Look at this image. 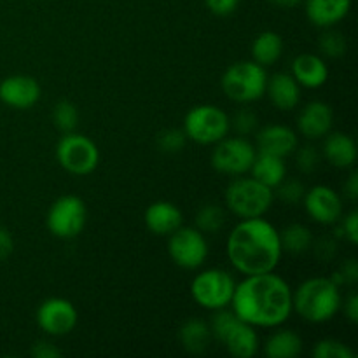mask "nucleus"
<instances>
[{
  "label": "nucleus",
  "mask_w": 358,
  "mask_h": 358,
  "mask_svg": "<svg viewBox=\"0 0 358 358\" xmlns=\"http://www.w3.org/2000/svg\"><path fill=\"white\" fill-rule=\"evenodd\" d=\"M273 3H276L278 7H285V9H292V7L299 6L303 0H271Z\"/></svg>",
  "instance_id": "c03bdc74"
},
{
  "label": "nucleus",
  "mask_w": 358,
  "mask_h": 358,
  "mask_svg": "<svg viewBox=\"0 0 358 358\" xmlns=\"http://www.w3.org/2000/svg\"><path fill=\"white\" fill-rule=\"evenodd\" d=\"M311 248H315L317 257H320L322 261H329L336 252L334 238H320V240L313 241V247Z\"/></svg>",
  "instance_id": "58836bf2"
},
{
  "label": "nucleus",
  "mask_w": 358,
  "mask_h": 358,
  "mask_svg": "<svg viewBox=\"0 0 358 358\" xmlns=\"http://www.w3.org/2000/svg\"><path fill=\"white\" fill-rule=\"evenodd\" d=\"M250 175L261 184L268 185L275 191L287 178L285 157L273 156V154L257 152L254 163L250 166Z\"/></svg>",
  "instance_id": "5701e85b"
},
{
  "label": "nucleus",
  "mask_w": 358,
  "mask_h": 358,
  "mask_svg": "<svg viewBox=\"0 0 358 358\" xmlns=\"http://www.w3.org/2000/svg\"><path fill=\"white\" fill-rule=\"evenodd\" d=\"M87 220L86 203L73 194L59 196L48 210L45 227L59 240H72L83 233Z\"/></svg>",
  "instance_id": "9b49d317"
},
{
  "label": "nucleus",
  "mask_w": 358,
  "mask_h": 358,
  "mask_svg": "<svg viewBox=\"0 0 358 358\" xmlns=\"http://www.w3.org/2000/svg\"><path fill=\"white\" fill-rule=\"evenodd\" d=\"M266 94L269 101L275 105L278 110L289 112L299 105L301 101V86L292 73L289 72H276L271 77L268 76L266 83Z\"/></svg>",
  "instance_id": "aec40b11"
},
{
  "label": "nucleus",
  "mask_w": 358,
  "mask_h": 358,
  "mask_svg": "<svg viewBox=\"0 0 358 358\" xmlns=\"http://www.w3.org/2000/svg\"><path fill=\"white\" fill-rule=\"evenodd\" d=\"M212 331L210 325L201 318H189L178 331V341L182 348L191 355H201L208 350L212 343Z\"/></svg>",
  "instance_id": "b1692460"
},
{
  "label": "nucleus",
  "mask_w": 358,
  "mask_h": 358,
  "mask_svg": "<svg viewBox=\"0 0 358 358\" xmlns=\"http://www.w3.org/2000/svg\"><path fill=\"white\" fill-rule=\"evenodd\" d=\"M283 55V38L276 31L266 30L261 31L252 42V58L261 66H271L282 58Z\"/></svg>",
  "instance_id": "a878e982"
},
{
  "label": "nucleus",
  "mask_w": 358,
  "mask_h": 358,
  "mask_svg": "<svg viewBox=\"0 0 358 358\" xmlns=\"http://www.w3.org/2000/svg\"><path fill=\"white\" fill-rule=\"evenodd\" d=\"M226 208L238 219L264 217L275 203V191L254 177H234L224 192Z\"/></svg>",
  "instance_id": "20e7f679"
},
{
  "label": "nucleus",
  "mask_w": 358,
  "mask_h": 358,
  "mask_svg": "<svg viewBox=\"0 0 358 358\" xmlns=\"http://www.w3.org/2000/svg\"><path fill=\"white\" fill-rule=\"evenodd\" d=\"M231 128L240 136L252 135V133H255L259 129V119L255 115V112L250 110V108H240L233 115V119H231Z\"/></svg>",
  "instance_id": "72a5a7b5"
},
{
  "label": "nucleus",
  "mask_w": 358,
  "mask_h": 358,
  "mask_svg": "<svg viewBox=\"0 0 358 358\" xmlns=\"http://www.w3.org/2000/svg\"><path fill=\"white\" fill-rule=\"evenodd\" d=\"M168 255L178 268L194 271L208 257V241L198 227L180 226L168 236Z\"/></svg>",
  "instance_id": "f8f14e48"
},
{
  "label": "nucleus",
  "mask_w": 358,
  "mask_h": 358,
  "mask_svg": "<svg viewBox=\"0 0 358 358\" xmlns=\"http://www.w3.org/2000/svg\"><path fill=\"white\" fill-rule=\"evenodd\" d=\"M341 308H345V317L348 318L352 324H357L358 322V296L355 292L350 294L345 299V304Z\"/></svg>",
  "instance_id": "79ce46f5"
},
{
  "label": "nucleus",
  "mask_w": 358,
  "mask_h": 358,
  "mask_svg": "<svg viewBox=\"0 0 358 358\" xmlns=\"http://www.w3.org/2000/svg\"><path fill=\"white\" fill-rule=\"evenodd\" d=\"M339 287L343 285H355L358 282V264L355 259H348L338 271L334 273V276H331Z\"/></svg>",
  "instance_id": "e433bc0d"
},
{
  "label": "nucleus",
  "mask_w": 358,
  "mask_h": 358,
  "mask_svg": "<svg viewBox=\"0 0 358 358\" xmlns=\"http://www.w3.org/2000/svg\"><path fill=\"white\" fill-rule=\"evenodd\" d=\"M343 306L341 287L331 276H313L292 290V310L310 324H325Z\"/></svg>",
  "instance_id": "7ed1b4c3"
},
{
  "label": "nucleus",
  "mask_w": 358,
  "mask_h": 358,
  "mask_svg": "<svg viewBox=\"0 0 358 358\" xmlns=\"http://www.w3.org/2000/svg\"><path fill=\"white\" fill-rule=\"evenodd\" d=\"M304 194H306V185L297 178H285L278 187L275 189V198L285 205L296 206L303 203Z\"/></svg>",
  "instance_id": "7c9ffc66"
},
{
  "label": "nucleus",
  "mask_w": 358,
  "mask_h": 358,
  "mask_svg": "<svg viewBox=\"0 0 358 358\" xmlns=\"http://www.w3.org/2000/svg\"><path fill=\"white\" fill-rule=\"evenodd\" d=\"M301 352H303V338L290 329H280L273 332L264 343V355L268 358H297Z\"/></svg>",
  "instance_id": "393cba45"
},
{
  "label": "nucleus",
  "mask_w": 358,
  "mask_h": 358,
  "mask_svg": "<svg viewBox=\"0 0 358 358\" xmlns=\"http://www.w3.org/2000/svg\"><path fill=\"white\" fill-rule=\"evenodd\" d=\"M35 320L41 331L52 338H59L70 334L77 327L79 313L77 308L65 297H49L37 308Z\"/></svg>",
  "instance_id": "ddd939ff"
},
{
  "label": "nucleus",
  "mask_w": 358,
  "mask_h": 358,
  "mask_svg": "<svg viewBox=\"0 0 358 358\" xmlns=\"http://www.w3.org/2000/svg\"><path fill=\"white\" fill-rule=\"evenodd\" d=\"M56 159L59 166L77 177H86L93 173L100 163L98 145L86 135L72 131L63 133L56 145Z\"/></svg>",
  "instance_id": "1a4fd4ad"
},
{
  "label": "nucleus",
  "mask_w": 358,
  "mask_h": 358,
  "mask_svg": "<svg viewBox=\"0 0 358 358\" xmlns=\"http://www.w3.org/2000/svg\"><path fill=\"white\" fill-rule=\"evenodd\" d=\"M345 196L350 201H357L358 199V175L357 171H352L348 177V180L345 182Z\"/></svg>",
  "instance_id": "37998d69"
},
{
  "label": "nucleus",
  "mask_w": 358,
  "mask_h": 358,
  "mask_svg": "<svg viewBox=\"0 0 358 358\" xmlns=\"http://www.w3.org/2000/svg\"><path fill=\"white\" fill-rule=\"evenodd\" d=\"M334 126V112L325 101H310L297 117V131L306 140H322Z\"/></svg>",
  "instance_id": "f3484780"
},
{
  "label": "nucleus",
  "mask_w": 358,
  "mask_h": 358,
  "mask_svg": "<svg viewBox=\"0 0 358 358\" xmlns=\"http://www.w3.org/2000/svg\"><path fill=\"white\" fill-rule=\"evenodd\" d=\"M339 233L345 240H348L352 245L358 243V212L352 210L345 217L339 219Z\"/></svg>",
  "instance_id": "c9c22d12"
},
{
  "label": "nucleus",
  "mask_w": 358,
  "mask_h": 358,
  "mask_svg": "<svg viewBox=\"0 0 358 358\" xmlns=\"http://www.w3.org/2000/svg\"><path fill=\"white\" fill-rule=\"evenodd\" d=\"M145 227L156 236H170L184 224L180 208L171 201H154L143 213Z\"/></svg>",
  "instance_id": "a211bd4d"
},
{
  "label": "nucleus",
  "mask_w": 358,
  "mask_h": 358,
  "mask_svg": "<svg viewBox=\"0 0 358 358\" xmlns=\"http://www.w3.org/2000/svg\"><path fill=\"white\" fill-rule=\"evenodd\" d=\"M42 96L41 84L31 76H9L0 83V101L16 110H28Z\"/></svg>",
  "instance_id": "2eb2a0df"
},
{
  "label": "nucleus",
  "mask_w": 358,
  "mask_h": 358,
  "mask_svg": "<svg viewBox=\"0 0 358 358\" xmlns=\"http://www.w3.org/2000/svg\"><path fill=\"white\" fill-rule=\"evenodd\" d=\"M313 233L304 224H289L280 231V243L282 250L292 255H301L313 247Z\"/></svg>",
  "instance_id": "bb28decb"
},
{
  "label": "nucleus",
  "mask_w": 358,
  "mask_h": 358,
  "mask_svg": "<svg viewBox=\"0 0 358 358\" xmlns=\"http://www.w3.org/2000/svg\"><path fill=\"white\" fill-rule=\"evenodd\" d=\"M52 122H55L56 129L62 133L76 131L77 124H79V110L72 101H58L52 108Z\"/></svg>",
  "instance_id": "c85d7f7f"
},
{
  "label": "nucleus",
  "mask_w": 358,
  "mask_h": 358,
  "mask_svg": "<svg viewBox=\"0 0 358 358\" xmlns=\"http://www.w3.org/2000/svg\"><path fill=\"white\" fill-rule=\"evenodd\" d=\"M185 143H187V136H185L184 129L170 128L157 135V149L166 154L180 152Z\"/></svg>",
  "instance_id": "473e14b6"
},
{
  "label": "nucleus",
  "mask_w": 358,
  "mask_h": 358,
  "mask_svg": "<svg viewBox=\"0 0 358 358\" xmlns=\"http://www.w3.org/2000/svg\"><path fill=\"white\" fill-rule=\"evenodd\" d=\"M303 205L308 217L320 226H336L345 210L341 196L334 189L324 184L306 189Z\"/></svg>",
  "instance_id": "4468645a"
},
{
  "label": "nucleus",
  "mask_w": 358,
  "mask_h": 358,
  "mask_svg": "<svg viewBox=\"0 0 358 358\" xmlns=\"http://www.w3.org/2000/svg\"><path fill=\"white\" fill-rule=\"evenodd\" d=\"M226 254L231 266L245 276L275 271L283 255L280 231L262 217L241 219L227 236Z\"/></svg>",
  "instance_id": "f03ea898"
},
{
  "label": "nucleus",
  "mask_w": 358,
  "mask_h": 358,
  "mask_svg": "<svg viewBox=\"0 0 358 358\" xmlns=\"http://www.w3.org/2000/svg\"><path fill=\"white\" fill-rule=\"evenodd\" d=\"M290 73L306 90H318L329 80V66L324 58L313 52H303L296 56L290 66Z\"/></svg>",
  "instance_id": "6ab92c4d"
},
{
  "label": "nucleus",
  "mask_w": 358,
  "mask_h": 358,
  "mask_svg": "<svg viewBox=\"0 0 358 358\" xmlns=\"http://www.w3.org/2000/svg\"><path fill=\"white\" fill-rule=\"evenodd\" d=\"M224 224H226V212H224L222 206L215 205V203L203 205L196 213V227L203 234L219 233Z\"/></svg>",
  "instance_id": "cd10ccee"
},
{
  "label": "nucleus",
  "mask_w": 358,
  "mask_h": 358,
  "mask_svg": "<svg viewBox=\"0 0 358 358\" xmlns=\"http://www.w3.org/2000/svg\"><path fill=\"white\" fill-rule=\"evenodd\" d=\"M268 73L264 66L252 62H236L226 69L220 79L224 94L234 103H254L266 94Z\"/></svg>",
  "instance_id": "423d86ee"
},
{
  "label": "nucleus",
  "mask_w": 358,
  "mask_h": 358,
  "mask_svg": "<svg viewBox=\"0 0 358 358\" xmlns=\"http://www.w3.org/2000/svg\"><path fill=\"white\" fill-rule=\"evenodd\" d=\"M296 152V164L299 168V171H303L304 175H311L320 164V152L317 150V147L313 145H304L294 150Z\"/></svg>",
  "instance_id": "f704fd0d"
},
{
  "label": "nucleus",
  "mask_w": 358,
  "mask_h": 358,
  "mask_svg": "<svg viewBox=\"0 0 358 358\" xmlns=\"http://www.w3.org/2000/svg\"><path fill=\"white\" fill-rule=\"evenodd\" d=\"M257 149L247 136H226L213 145L210 163L213 170L227 177H241L250 171Z\"/></svg>",
  "instance_id": "9d476101"
},
{
  "label": "nucleus",
  "mask_w": 358,
  "mask_h": 358,
  "mask_svg": "<svg viewBox=\"0 0 358 358\" xmlns=\"http://www.w3.org/2000/svg\"><path fill=\"white\" fill-rule=\"evenodd\" d=\"M234 289H236V280L229 271L220 268L203 269L191 282L192 299L198 306L208 311L229 308Z\"/></svg>",
  "instance_id": "0eeeda50"
},
{
  "label": "nucleus",
  "mask_w": 358,
  "mask_h": 358,
  "mask_svg": "<svg viewBox=\"0 0 358 358\" xmlns=\"http://www.w3.org/2000/svg\"><path fill=\"white\" fill-rule=\"evenodd\" d=\"M184 133L199 145H215L231 131V117L215 105H196L185 114Z\"/></svg>",
  "instance_id": "6e6552de"
},
{
  "label": "nucleus",
  "mask_w": 358,
  "mask_h": 358,
  "mask_svg": "<svg viewBox=\"0 0 358 358\" xmlns=\"http://www.w3.org/2000/svg\"><path fill=\"white\" fill-rule=\"evenodd\" d=\"M14 250V240L13 234L6 229V227H0V262L6 261L10 257Z\"/></svg>",
  "instance_id": "a19ab883"
},
{
  "label": "nucleus",
  "mask_w": 358,
  "mask_h": 358,
  "mask_svg": "<svg viewBox=\"0 0 358 358\" xmlns=\"http://www.w3.org/2000/svg\"><path fill=\"white\" fill-rule=\"evenodd\" d=\"M297 145H299L297 133L285 124L262 126L261 129H257V135H255V149H257V152L287 157L294 154Z\"/></svg>",
  "instance_id": "dca6fc26"
},
{
  "label": "nucleus",
  "mask_w": 358,
  "mask_h": 358,
  "mask_svg": "<svg viewBox=\"0 0 358 358\" xmlns=\"http://www.w3.org/2000/svg\"><path fill=\"white\" fill-rule=\"evenodd\" d=\"M231 310L255 329L280 327L294 313L292 287L275 271L248 275L236 283Z\"/></svg>",
  "instance_id": "f257e3e1"
},
{
  "label": "nucleus",
  "mask_w": 358,
  "mask_h": 358,
  "mask_svg": "<svg viewBox=\"0 0 358 358\" xmlns=\"http://www.w3.org/2000/svg\"><path fill=\"white\" fill-rule=\"evenodd\" d=\"M315 358H355V352L339 339L325 338L313 346Z\"/></svg>",
  "instance_id": "c756f323"
},
{
  "label": "nucleus",
  "mask_w": 358,
  "mask_h": 358,
  "mask_svg": "<svg viewBox=\"0 0 358 358\" xmlns=\"http://www.w3.org/2000/svg\"><path fill=\"white\" fill-rule=\"evenodd\" d=\"M30 353H31V357H35V358H59L62 357V352H59L55 345H51V343H48V341H41V343H37V345H34V348H31Z\"/></svg>",
  "instance_id": "ea45409f"
},
{
  "label": "nucleus",
  "mask_w": 358,
  "mask_h": 358,
  "mask_svg": "<svg viewBox=\"0 0 358 358\" xmlns=\"http://www.w3.org/2000/svg\"><path fill=\"white\" fill-rule=\"evenodd\" d=\"M322 156L327 159L334 168L339 170H348L357 161V145L355 140L350 135L341 131L327 133L324 136V145H322Z\"/></svg>",
  "instance_id": "4be33fe9"
},
{
  "label": "nucleus",
  "mask_w": 358,
  "mask_h": 358,
  "mask_svg": "<svg viewBox=\"0 0 358 358\" xmlns=\"http://www.w3.org/2000/svg\"><path fill=\"white\" fill-rule=\"evenodd\" d=\"M205 3L210 9V13L215 14V16L226 17L231 16L238 9L240 0H205Z\"/></svg>",
  "instance_id": "4c0bfd02"
},
{
  "label": "nucleus",
  "mask_w": 358,
  "mask_h": 358,
  "mask_svg": "<svg viewBox=\"0 0 358 358\" xmlns=\"http://www.w3.org/2000/svg\"><path fill=\"white\" fill-rule=\"evenodd\" d=\"M318 48H320L322 55L327 56V58H341V56H345L348 44H346L345 35L327 28V31L318 41Z\"/></svg>",
  "instance_id": "2f4dec72"
},
{
  "label": "nucleus",
  "mask_w": 358,
  "mask_h": 358,
  "mask_svg": "<svg viewBox=\"0 0 358 358\" xmlns=\"http://www.w3.org/2000/svg\"><path fill=\"white\" fill-rule=\"evenodd\" d=\"M212 338L217 339L227 353L236 358H252L259 352V336L255 327L245 324L233 310H217L210 320Z\"/></svg>",
  "instance_id": "39448f33"
},
{
  "label": "nucleus",
  "mask_w": 358,
  "mask_h": 358,
  "mask_svg": "<svg viewBox=\"0 0 358 358\" xmlns=\"http://www.w3.org/2000/svg\"><path fill=\"white\" fill-rule=\"evenodd\" d=\"M306 17L318 28H332L341 23L352 10V0H306Z\"/></svg>",
  "instance_id": "412c9836"
}]
</instances>
